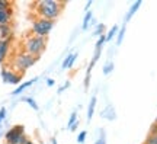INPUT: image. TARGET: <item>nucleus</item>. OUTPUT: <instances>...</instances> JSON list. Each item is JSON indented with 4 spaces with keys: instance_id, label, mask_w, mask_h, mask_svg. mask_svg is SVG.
Here are the masks:
<instances>
[{
    "instance_id": "nucleus-1",
    "label": "nucleus",
    "mask_w": 157,
    "mask_h": 144,
    "mask_svg": "<svg viewBox=\"0 0 157 144\" xmlns=\"http://www.w3.org/2000/svg\"><path fill=\"white\" fill-rule=\"evenodd\" d=\"M66 6V2H58V0H41L35 5V10L38 18H44L48 21H56L61 15L63 9Z\"/></svg>"
},
{
    "instance_id": "nucleus-2",
    "label": "nucleus",
    "mask_w": 157,
    "mask_h": 144,
    "mask_svg": "<svg viewBox=\"0 0 157 144\" xmlns=\"http://www.w3.org/2000/svg\"><path fill=\"white\" fill-rule=\"evenodd\" d=\"M36 61H38V57H34L28 54V53L22 51V53H17L16 56L12 58V68L22 74V73H25L28 68L34 66Z\"/></svg>"
},
{
    "instance_id": "nucleus-3",
    "label": "nucleus",
    "mask_w": 157,
    "mask_h": 144,
    "mask_svg": "<svg viewBox=\"0 0 157 144\" xmlns=\"http://www.w3.org/2000/svg\"><path fill=\"white\" fill-rule=\"evenodd\" d=\"M47 48V38H41V37H35V35H31L25 39L23 42V51L28 53L31 56L38 57L42 54Z\"/></svg>"
},
{
    "instance_id": "nucleus-4",
    "label": "nucleus",
    "mask_w": 157,
    "mask_h": 144,
    "mask_svg": "<svg viewBox=\"0 0 157 144\" xmlns=\"http://www.w3.org/2000/svg\"><path fill=\"white\" fill-rule=\"evenodd\" d=\"M56 22L54 21H48L44 18H35L32 23H31V31L34 32L35 37H41V38H47L50 32L54 29Z\"/></svg>"
},
{
    "instance_id": "nucleus-5",
    "label": "nucleus",
    "mask_w": 157,
    "mask_h": 144,
    "mask_svg": "<svg viewBox=\"0 0 157 144\" xmlns=\"http://www.w3.org/2000/svg\"><path fill=\"white\" fill-rule=\"evenodd\" d=\"M28 140L29 138L25 134V127L23 125H13L5 134L6 144H25Z\"/></svg>"
},
{
    "instance_id": "nucleus-6",
    "label": "nucleus",
    "mask_w": 157,
    "mask_h": 144,
    "mask_svg": "<svg viewBox=\"0 0 157 144\" xmlns=\"http://www.w3.org/2000/svg\"><path fill=\"white\" fill-rule=\"evenodd\" d=\"M0 76H2V80L5 83H10V84H19L22 83V74L21 73L15 72L12 67H2V72H0Z\"/></svg>"
},
{
    "instance_id": "nucleus-7",
    "label": "nucleus",
    "mask_w": 157,
    "mask_h": 144,
    "mask_svg": "<svg viewBox=\"0 0 157 144\" xmlns=\"http://www.w3.org/2000/svg\"><path fill=\"white\" fill-rule=\"evenodd\" d=\"M10 42L12 38L0 39V64H3L7 60V54H9V50H10Z\"/></svg>"
},
{
    "instance_id": "nucleus-8",
    "label": "nucleus",
    "mask_w": 157,
    "mask_h": 144,
    "mask_svg": "<svg viewBox=\"0 0 157 144\" xmlns=\"http://www.w3.org/2000/svg\"><path fill=\"white\" fill-rule=\"evenodd\" d=\"M141 5H143V2L141 0H137L135 3H132L131 5V7L128 9V12H127V15H125V18H124V25H127V23L132 19V16H134L135 13H137V10L141 7Z\"/></svg>"
},
{
    "instance_id": "nucleus-9",
    "label": "nucleus",
    "mask_w": 157,
    "mask_h": 144,
    "mask_svg": "<svg viewBox=\"0 0 157 144\" xmlns=\"http://www.w3.org/2000/svg\"><path fill=\"white\" fill-rule=\"evenodd\" d=\"M13 38V29H12L10 23L6 25H0V39H9Z\"/></svg>"
},
{
    "instance_id": "nucleus-10",
    "label": "nucleus",
    "mask_w": 157,
    "mask_h": 144,
    "mask_svg": "<svg viewBox=\"0 0 157 144\" xmlns=\"http://www.w3.org/2000/svg\"><path fill=\"white\" fill-rule=\"evenodd\" d=\"M12 16H13V9H2L0 10V25H6L10 23Z\"/></svg>"
},
{
    "instance_id": "nucleus-11",
    "label": "nucleus",
    "mask_w": 157,
    "mask_h": 144,
    "mask_svg": "<svg viewBox=\"0 0 157 144\" xmlns=\"http://www.w3.org/2000/svg\"><path fill=\"white\" fill-rule=\"evenodd\" d=\"M101 116L102 118H106L109 121H113L115 118H117V114H115V109H113L112 105H106L105 106V109L101 112Z\"/></svg>"
},
{
    "instance_id": "nucleus-12",
    "label": "nucleus",
    "mask_w": 157,
    "mask_h": 144,
    "mask_svg": "<svg viewBox=\"0 0 157 144\" xmlns=\"http://www.w3.org/2000/svg\"><path fill=\"white\" fill-rule=\"evenodd\" d=\"M76 58H77V53H71V54H68V56L64 58V61H63L61 68L63 70H66V68L73 67V64L76 63Z\"/></svg>"
},
{
    "instance_id": "nucleus-13",
    "label": "nucleus",
    "mask_w": 157,
    "mask_h": 144,
    "mask_svg": "<svg viewBox=\"0 0 157 144\" xmlns=\"http://www.w3.org/2000/svg\"><path fill=\"white\" fill-rule=\"evenodd\" d=\"M35 82H36V79H32V80H29V82H23V83H21L15 90H13V92H12V95H15V96H16V95H21L25 89H28L29 86H32Z\"/></svg>"
},
{
    "instance_id": "nucleus-14",
    "label": "nucleus",
    "mask_w": 157,
    "mask_h": 144,
    "mask_svg": "<svg viewBox=\"0 0 157 144\" xmlns=\"http://www.w3.org/2000/svg\"><path fill=\"white\" fill-rule=\"evenodd\" d=\"M96 96H92V99L89 102V108H87V121H90L92 118H93V114H95V108H96Z\"/></svg>"
},
{
    "instance_id": "nucleus-15",
    "label": "nucleus",
    "mask_w": 157,
    "mask_h": 144,
    "mask_svg": "<svg viewBox=\"0 0 157 144\" xmlns=\"http://www.w3.org/2000/svg\"><path fill=\"white\" fill-rule=\"evenodd\" d=\"M118 31H119V26H118V25H113L112 28L108 31V33H106V42L112 41V39L117 37V35H118Z\"/></svg>"
},
{
    "instance_id": "nucleus-16",
    "label": "nucleus",
    "mask_w": 157,
    "mask_h": 144,
    "mask_svg": "<svg viewBox=\"0 0 157 144\" xmlns=\"http://www.w3.org/2000/svg\"><path fill=\"white\" fill-rule=\"evenodd\" d=\"M93 21V13L92 12H86V15H84V19H83V25H82V29H86L89 28V25H90V22Z\"/></svg>"
},
{
    "instance_id": "nucleus-17",
    "label": "nucleus",
    "mask_w": 157,
    "mask_h": 144,
    "mask_svg": "<svg viewBox=\"0 0 157 144\" xmlns=\"http://www.w3.org/2000/svg\"><path fill=\"white\" fill-rule=\"evenodd\" d=\"M125 31H127V25H122L119 31H118V35H117V45H121L124 41V37H125Z\"/></svg>"
},
{
    "instance_id": "nucleus-18",
    "label": "nucleus",
    "mask_w": 157,
    "mask_h": 144,
    "mask_svg": "<svg viewBox=\"0 0 157 144\" xmlns=\"http://www.w3.org/2000/svg\"><path fill=\"white\" fill-rule=\"evenodd\" d=\"M95 144H106V133H105V130H103V128L99 130V137L96 138Z\"/></svg>"
},
{
    "instance_id": "nucleus-19",
    "label": "nucleus",
    "mask_w": 157,
    "mask_h": 144,
    "mask_svg": "<svg viewBox=\"0 0 157 144\" xmlns=\"http://www.w3.org/2000/svg\"><path fill=\"white\" fill-rule=\"evenodd\" d=\"M113 68H115V64H113V61H108L106 64L103 66V74H105V76L111 74Z\"/></svg>"
},
{
    "instance_id": "nucleus-20",
    "label": "nucleus",
    "mask_w": 157,
    "mask_h": 144,
    "mask_svg": "<svg viewBox=\"0 0 157 144\" xmlns=\"http://www.w3.org/2000/svg\"><path fill=\"white\" fill-rule=\"evenodd\" d=\"M22 100H23V102H28L29 106H32V108H34L35 111H38V109H39L38 103H36V100H35L34 98H31V96H26V98H23Z\"/></svg>"
},
{
    "instance_id": "nucleus-21",
    "label": "nucleus",
    "mask_w": 157,
    "mask_h": 144,
    "mask_svg": "<svg viewBox=\"0 0 157 144\" xmlns=\"http://www.w3.org/2000/svg\"><path fill=\"white\" fill-rule=\"evenodd\" d=\"M103 31H105V25H103V23H96V28H95V31H93V35L101 37V35H103Z\"/></svg>"
},
{
    "instance_id": "nucleus-22",
    "label": "nucleus",
    "mask_w": 157,
    "mask_h": 144,
    "mask_svg": "<svg viewBox=\"0 0 157 144\" xmlns=\"http://www.w3.org/2000/svg\"><path fill=\"white\" fill-rule=\"evenodd\" d=\"M143 144H157V135H151V134H148Z\"/></svg>"
},
{
    "instance_id": "nucleus-23",
    "label": "nucleus",
    "mask_w": 157,
    "mask_h": 144,
    "mask_svg": "<svg viewBox=\"0 0 157 144\" xmlns=\"http://www.w3.org/2000/svg\"><path fill=\"white\" fill-rule=\"evenodd\" d=\"M78 119H77V112L74 111V112H71V115H70V119H68V122H67V127L70 128L71 125H73L74 122H77Z\"/></svg>"
},
{
    "instance_id": "nucleus-24",
    "label": "nucleus",
    "mask_w": 157,
    "mask_h": 144,
    "mask_svg": "<svg viewBox=\"0 0 157 144\" xmlns=\"http://www.w3.org/2000/svg\"><path fill=\"white\" fill-rule=\"evenodd\" d=\"M86 137H87V131H80L77 135V143L83 144L84 141H86Z\"/></svg>"
},
{
    "instance_id": "nucleus-25",
    "label": "nucleus",
    "mask_w": 157,
    "mask_h": 144,
    "mask_svg": "<svg viewBox=\"0 0 157 144\" xmlns=\"http://www.w3.org/2000/svg\"><path fill=\"white\" fill-rule=\"evenodd\" d=\"M12 7V3L7 2V0H0V10L2 9H10Z\"/></svg>"
},
{
    "instance_id": "nucleus-26",
    "label": "nucleus",
    "mask_w": 157,
    "mask_h": 144,
    "mask_svg": "<svg viewBox=\"0 0 157 144\" xmlns=\"http://www.w3.org/2000/svg\"><path fill=\"white\" fill-rule=\"evenodd\" d=\"M148 134H151V135H157V122L156 121L151 124V127H150V131H148Z\"/></svg>"
},
{
    "instance_id": "nucleus-27",
    "label": "nucleus",
    "mask_w": 157,
    "mask_h": 144,
    "mask_svg": "<svg viewBox=\"0 0 157 144\" xmlns=\"http://www.w3.org/2000/svg\"><path fill=\"white\" fill-rule=\"evenodd\" d=\"M70 84H71V83H70V82L67 80V82H66V83L63 84L61 88L58 89V93H63V90H66V89H68V88H70Z\"/></svg>"
},
{
    "instance_id": "nucleus-28",
    "label": "nucleus",
    "mask_w": 157,
    "mask_h": 144,
    "mask_svg": "<svg viewBox=\"0 0 157 144\" xmlns=\"http://www.w3.org/2000/svg\"><path fill=\"white\" fill-rule=\"evenodd\" d=\"M6 114H7L6 108H0V122H2L6 118Z\"/></svg>"
},
{
    "instance_id": "nucleus-29",
    "label": "nucleus",
    "mask_w": 157,
    "mask_h": 144,
    "mask_svg": "<svg viewBox=\"0 0 157 144\" xmlns=\"http://www.w3.org/2000/svg\"><path fill=\"white\" fill-rule=\"evenodd\" d=\"M54 84H56V80H54V79H47V86H54Z\"/></svg>"
},
{
    "instance_id": "nucleus-30",
    "label": "nucleus",
    "mask_w": 157,
    "mask_h": 144,
    "mask_svg": "<svg viewBox=\"0 0 157 144\" xmlns=\"http://www.w3.org/2000/svg\"><path fill=\"white\" fill-rule=\"evenodd\" d=\"M78 124H80V121L74 122L73 125H71V127H70V131H76V130H77V127H78Z\"/></svg>"
},
{
    "instance_id": "nucleus-31",
    "label": "nucleus",
    "mask_w": 157,
    "mask_h": 144,
    "mask_svg": "<svg viewBox=\"0 0 157 144\" xmlns=\"http://www.w3.org/2000/svg\"><path fill=\"white\" fill-rule=\"evenodd\" d=\"M92 3H93L92 0H89V2L86 3V12H89V7H90V6H92Z\"/></svg>"
},
{
    "instance_id": "nucleus-32",
    "label": "nucleus",
    "mask_w": 157,
    "mask_h": 144,
    "mask_svg": "<svg viewBox=\"0 0 157 144\" xmlns=\"http://www.w3.org/2000/svg\"><path fill=\"white\" fill-rule=\"evenodd\" d=\"M25 144H35V143H34V141H32V140H28V141H26V143H25Z\"/></svg>"
},
{
    "instance_id": "nucleus-33",
    "label": "nucleus",
    "mask_w": 157,
    "mask_h": 144,
    "mask_svg": "<svg viewBox=\"0 0 157 144\" xmlns=\"http://www.w3.org/2000/svg\"><path fill=\"white\" fill-rule=\"evenodd\" d=\"M51 143H52V144H57V141H56V138H51Z\"/></svg>"
},
{
    "instance_id": "nucleus-34",
    "label": "nucleus",
    "mask_w": 157,
    "mask_h": 144,
    "mask_svg": "<svg viewBox=\"0 0 157 144\" xmlns=\"http://www.w3.org/2000/svg\"><path fill=\"white\" fill-rule=\"evenodd\" d=\"M156 122H157V116H156Z\"/></svg>"
}]
</instances>
